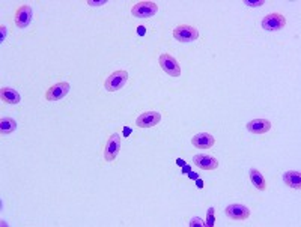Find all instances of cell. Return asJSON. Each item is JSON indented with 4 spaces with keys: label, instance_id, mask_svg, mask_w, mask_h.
Masks as SVG:
<instances>
[{
    "label": "cell",
    "instance_id": "10",
    "mask_svg": "<svg viewBox=\"0 0 301 227\" xmlns=\"http://www.w3.org/2000/svg\"><path fill=\"white\" fill-rule=\"evenodd\" d=\"M226 215L235 221H245L250 217V209L244 205L233 203V205H229L226 208Z\"/></svg>",
    "mask_w": 301,
    "mask_h": 227
},
{
    "label": "cell",
    "instance_id": "18",
    "mask_svg": "<svg viewBox=\"0 0 301 227\" xmlns=\"http://www.w3.org/2000/svg\"><path fill=\"white\" fill-rule=\"evenodd\" d=\"M216 224V209L214 208H210L208 212H207V226L208 227H213Z\"/></svg>",
    "mask_w": 301,
    "mask_h": 227
},
{
    "label": "cell",
    "instance_id": "7",
    "mask_svg": "<svg viewBox=\"0 0 301 227\" xmlns=\"http://www.w3.org/2000/svg\"><path fill=\"white\" fill-rule=\"evenodd\" d=\"M160 121H161V115L158 111H145L137 118L136 125L139 128H150V127L158 125Z\"/></svg>",
    "mask_w": 301,
    "mask_h": 227
},
{
    "label": "cell",
    "instance_id": "4",
    "mask_svg": "<svg viewBox=\"0 0 301 227\" xmlns=\"http://www.w3.org/2000/svg\"><path fill=\"white\" fill-rule=\"evenodd\" d=\"M158 62H160V67L163 68V71L166 74H169L170 77H179L181 76V67L178 64V61L175 58H172L170 54H167V53L161 54Z\"/></svg>",
    "mask_w": 301,
    "mask_h": 227
},
{
    "label": "cell",
    "instance_id": "13",
    "mask_svg": "<svg viewBox=\"0 0 301 227\" xmlns=\"http://www.w3.org/2000/svg\"><path fill=\"white\" fill-rule=\"evenodd\" d=\"M271 130V122L267 119H253L247 124V131L253 134H265Z\"/></svg>",
    "mask_w": 301,
    "mask_h": 227
},
{
    "label": "cell",
    "instance_id": "23",
    "mask_svg": "<svg viewBox=\"0 0 301 227\" xmlns=\"http://www.w3.org/2000/svg\"><path fill=\"white\" fill-rule=\"evenodd\" d=\"M137 30H139V32H140V33H142V35H143V33H145V27H139V29H137Z\"/></svg>",
    "mask_w": 301,
    "mask_h": 227
},
{
    "label": "cell",
    "instance_id": "17",
    "mask_svg": "<svg viewBox=\"0 0 301 227\" xmlns=\"http://www.w3.org/2000/svg\"><path fill=\"white\" fill-rule=\"evenodd\" d=\"M15 128H17V122L12 118L0 119V133H2V136L11 134L12 131H15Z\"/></svg>",
    "mask_w": 301,
    "mask_h": 227
},
{
    "label": "cell",
    "instance_id": "8",
    "mask_svg": "<svg viewBox=\"0 0 301 227\" xmlns=\"http://www.w3.org/2000/svg\"><path fill=\"white\" fill-rule=\"evenodd\" d=\"M121 151V136L116 133V134H112L107 145H106V149H104V159L107 162L110 161H115V158L118 156Z\"/></svg>",
    "mask_w": 301,
    "mask_h": 227
},
{
    "label": "cell",
    "instance_id": "12",
    "mask_svg": "<svg viewBox=\"0 0 301 227\" xmlns=\"http://www.w3.org/2000/svg\"><path fill=\"white\" fill-rule=\"evenodd\" d=\"M191 143L197 149H210L211 146H214L216 139L208 133H199L191 139Z\"/></svg>",
    "mask_w": 301,
    "mask_h": 227
},
{
    "label": "cell",
    "instance_id": "9",
    "mask_svg": "<svg viewBox=\"0 0 301 227\" xmlns=\"http://www.w3.org/2000/svg\"><path fill=\"white\" fill-rule=\"evenodd\" d=\"M193 162L196 167L202 170H216L219 167V159L210 153H199L193 158Z\"/></svg>",
    "mask_w": 301,
    "mask_h": 227
},
{
    "label": "cell",
    "instance_id": "22",
    "mask_svg": "<svg viewBox=\"0 0 301 227\" xmlns=\"http://www.w3.org/2000/svg\"><path fill=\"white\" fill-rule=\"evenodd\" d=\"M0 30H2V39H0V41H5L6 39V35H8V29H6V26L5 24H2V26H0Z\"/></svg>",
    "mask_w": 301,
    "mask_h": 227
},
{
    "label": "cell",
    "instance_id": "1",
    "mask_svg": "<svg viewBox=\"0 0 301 227\" xmlns=\"http://www.w3.org/2000/svg\"><path fill=\"white\" fill-rule=\"evenodd\" d=\"M128 81V73L127 71H115L113 74H110L107 77V80L104 81V87L109 92H118L121 90Z\"/></svg>",
    "mask_w": 301,
    "mask_h": 227
},
{
    "label": "cell",
    "instance_id": "15",
    "mask_svg": "<svg viewBox=\"0 0 301 227\" xmlns=\"http://www.w3.org/2000/svg\"><path fill=\"white\" fill-rule=\"evenodd\" d=\"M0 98H2V101L6 104H18L21 101L20 93L12 87H2V90H0Z\"/></svg>",
    "mask_w": 301,
    "mask_h": 227
},
{
    "label": "cell",
    "instance_id": "19",
    "mask_svg": "<svg viewBox=\"0 0 301 227\" xmlns=\"http://www.w3.org/2000/svg\"><path fill=\"white\" fill-rule=\"evenodd\" d=\"M205 226H207V223H204L199 217H194L190 220V227H205Z\"/></svg>",
    "mask_w": 301,
    "mask_h": 227
},
{
    "label": "cell",
    "instance_id": "11",
    "mask_svg": "<svg viewBox=\"0 0 301 227\" xmlns=\"http://www.w3.org/2000/svg\"><path fill=\"white\" fill-rule=\"evenodd\" d=\"M32 21V8L29 5H23L15 12V24L20 29H26Z\"/></svg>",
    "mask_w": 301,
    "mask_h": 227
},
{
    "label": "cell",
    "instance_id": "21",
    "mask_svg": "<svg viewBox=\"0 0 301 227\" xmlns=\"http://www.w3.org/2000/svg\"><path fill=\"white\" fill-rule=\"evenodd\" d=\"M107 3V0H98V2H93V0H87V5L89 6H103Z\"/></svg>",
    "mask_w": 301,
    "mask_h": 227
},
{
    "label": "cell",
    "instance_id": "3",
    "mask_svg": "<svg viewBox=\"0 0 301 227\" xmlns=\"http://www.w3.org/2000/svg\"><path fill=\"white\" fill-rule=\"evenodd\" d=\"M158 11V6L155 2H139L133 6L131 14L136 18H150L155 15Z\"/></svg>",
    "mask_w": 301,
    "mask_h": 227
},
{
    "label": "cell",
    "instance_id": "16",
    "mask_svg": "<svg viewBox=\"0 0 301 227\" xmlns=\"http://www.w3.org/2000/svg\"><path fill=\"white\" fill-rule=\"evenodd\" d=\"M283 182L291 187V188H295V190H300L301 187V175L300 172H295V170H289V172L283 173Z\"/></svg>",
    "mask_w": 301,
    "mask_h": 227
},
{
    "label": "cell",
    "instance_id": "14",
    "mask_svg": "<svg viewBox=\"0 0 301 227\" xmlns=\"http://www.w3.org/2000/svg\"><path fill=\"white\" fill-rule=\"evenodd\" d=\"M248 176H250V182L253 184V187H255V188H258L259 191H265V190H267V182H265V178L262 176V173L259 172L258 168H250Z\"/></svg>",
    "mask_w": 301,
    "mask_h": 227
},
{
    "label": "cell",
    "instance_id": "6",
    "mask_svg": "<svg viewBox=\"0 0 301 227\" xmlns=\"http://www.w3.org/2000/svg\"><path fill=\"white\" fill-rule=\"evenodd\" d=\"M70 89H71L70 83H65V81L56 83L55 86H52L45 92V99L47 101H52V102L59 101V99H62V98H65L68 95Z\"/></svg>",
    "mask_w": 301,
    "mask_h": 227
},
{
    "label": "cell",
    "instance_id": "2",
    "mask_svg": "<svg viewBox=\"0 0 301 227\" xmlns=\"http://www.w3.org/2000/svg\"><path fill=\"white\" fill-rule=\"evenodd\" d=\"M173 36L176 41L179 42H193L199 38V30L194 26H188V24H181L178 27H175L173 30Z\"/></svg>",
    "mask_w": 301,
    "mask_h": 227
},
{
    "label": "cell",
    "instance_id": "5",
    "mask_svg": "<svg viewBox=\"0 0 301 227\" xmlns=\"http://www.w3.org/2000/svg\"><path fill=\"white\" fill-rule=\"evenodd\" d=\"M286 24V18L279 14V12H273V14H268L264 20H262V27L268 32H277V30H282Z\"/></svg>",
    "mask_w": 301,
    "mask_h": 227
},
{
    "label": "cell",
    "instance_id": "20",
    "mask_svg": "<svg viewBox=\"0 0 301 227\" xmlns=\"http://www.w3.org/2000/svg\"><path fill=\"white\" fill-rule=\"evenodd\" d=\"M244 5H245V6L256 8V6H262V5H265V2H264V0H259V2H250V0H244Z\"/></svg>",
    "mask_w": 301,
    "mask_h": 227
}]
</instances>
